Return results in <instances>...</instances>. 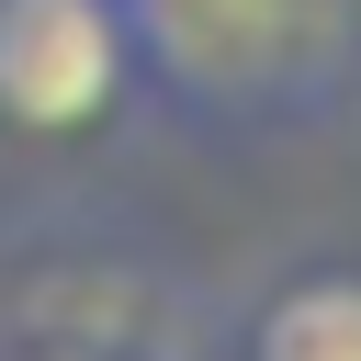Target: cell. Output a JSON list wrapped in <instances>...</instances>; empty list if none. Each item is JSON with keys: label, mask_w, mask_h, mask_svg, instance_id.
<instances>
[{"label": "cell", "mask_w": 361, "mask_h": 361, "mask_svg": "<svg viewBox=\"0 0 361 361\" xmlns=\"http://www.w3.org/2000/svg\"><path fill=\"white\" fill-rule=\"evenodd\" d=\"M361 0H135V68L214 124H305L338 102Z\"/></svg>", "instance_id": "6da1fadb"}, {"label": "cell", "mask_w": 361, "mask_h": 361, "mask_svg": "<svg viewBox=\"0 0 361 361\" xmlns=\"http://www.w3.org/2000/svg\"><path fill=\"white\" fill-rule=\"evenodd\" d=\"M147 90L135 0H0V124L11 135H90Z\"/></svg>", "instance_id": "7a4b0ae2"}, {"label": "cell", "mask_w": 361, "mask_h": 361, "mask_svg": "<svg viewBox=\"0 0 361 361\" xmlns=\"http://www.w3.org/2000/svg\"><path fill=\"white\" fill-rule=\"evenodd\" d=\"M237 361H361V271H338V259L282 271V282L248 305Z\"/></svg>", "instance_id": "3957f363"}, {"label": "cell", "mask_w": 361, "mask_h": 361, "mask_svg": "<svg viewBox=\"0 0 361 361\" xmlns=\"http://www.w3.org/2000/svg\"><path fill=\"white\" fill-rule=\"evenodd\" d=\"M23 361H113V350H23Z\"/></svg>", "instance_id": "277c9868"}]
</instances>
